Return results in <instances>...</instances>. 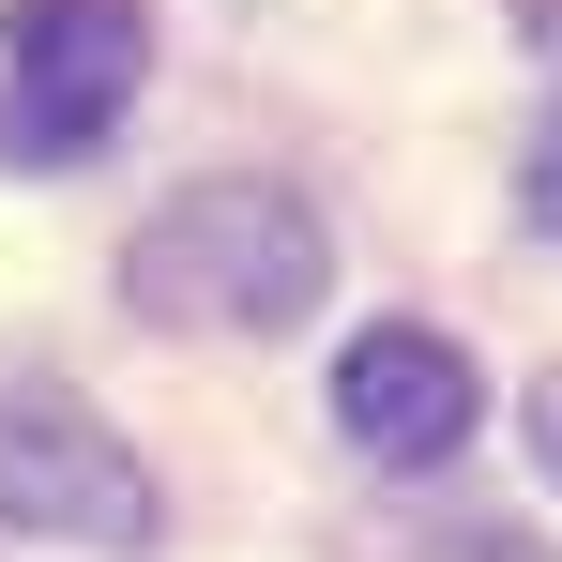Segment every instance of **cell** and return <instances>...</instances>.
<instances>
[{
  "label": "cell",
  "mask_w": 562,
  "mask_h": 562,
  "mask_svg": "<svg viewBox=\"0 0 562 562\" xmlns=\"http://www.w3.org/2000/svg\"><path fill=\"white\" fill-rule=\"evenodd\" d=\"M0 532H46V548H153V471L122 457L61 380H15V395H0Z\"/></svg>",
  "instance_id": "3"
},
{
  "label": "cell",
  "mask_w": 562,
  "mask_h": 562,
  "mask_svg": "<svg viewBox=\"0 0 562 562\" xmlns=\"http://www.w3.org/2000/svg\"><path fill=\"white\" fill-rule=\"evenodd\" d=\"M532 457H548V486H562V380L532 395Z\"/></svg>",
  "instance_id": "6"
},
{
  "label": "cell",
  "mask_w": 562,
  "mask_h": 562,
  "mask_svg": "<svg viewBox=\"0 0 562 562\" xmlns=\"http://www.w3.org/2000/svg\"><path fill=\"white\" fill-rule=\"evenodd\" d=\"M319 289H335V244H319V213L289 183H259V168L183 183L122 244V304L168 319V335H289Z\"/></svg>",
  "instance_id": "1"
},
{
  "label": "cell",
  "mask_w": 562,
  "mask_h": 562,
  "mask_svg": "<svg viewBox=\"0 0 562 562\" xmlns=\"http://www.w3.org/2000/svg\"><path fill=\"white\" fill-rule=\"evenodd\" d=\"M335 426H350L380 471H441L471 426H486V380H471L457 335H426V319H366V335L335 350Z\"/></svg>",
  "instance_id": "4"
},
{
  "label": "cell",
  "mask_w": 562,
  "mask_h": 562,
  "mask_svg": "<svg viewBox=\"0 0 562 562\" xmlns=\"http://www.w3.org/2000/svg\"><path fill=\"white\" fill-rule=\"evenodd\" d=\"M153 77L137 0H0V153L15 168H92Z\"/></svg>",
  "instance_id": "2"
},
{
  "label": "cell",
  "mask_w": 562,
  "mask_h": 562,
  "mask_svg": "<svg viewBox=\"0 0 562 562\" xmlns=\"http://www.w3.org/2000/svg\"><path fill=\"white\" fill-rule=\"evenodd\" d=\"M517 213H532V228L562 244V106L532 122V153H517Z\"/></svg>",
  "instance_id": "5"
}]
</instances>
